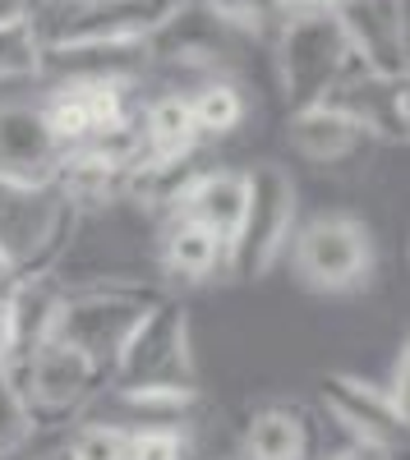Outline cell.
Instances as JSON below:
<instances>
[{"label": "cell", "instance_id": "cell-1", "mask_svg": "<svg viewBox=\"0 0 410 460\" xmlns=\"http://www.w3.org/2000/svg\"><path fill=\"white\" fill-rule=\"evenodd\" d=\"M166 295L143 286L134 277L120 281H88V286H69L65 281V304H60V323H56V341L74 345L79 355H88L102 377H111L116 359L125 355V345L134 341V332L143 327V318L157 309Z\"/></svg>", "mask_w": 410, "mask_h": 460}, {"label": "cell", "instance_id": "cell-2", "mask_svg": "<svg viewBox=\"0 0 410 460\" xmlns=\"http://www.w3.org/2000/svg\"><path fill=\"white\" fill-rule=\"evenodd\" d=\"M79 226L84 217L56 194V184L47 189L0 184V249L14 262L19 281L56 277Z\"/></svg>", "mask_w": 410, "mask_h": 460}, {"label": "cell", "instance_id": "cell-3", "mask_svg": "<svg viewBox=\"0 0 410 460\" xmlns=\"http://www.w3.org/2000/svg\"><path fill=\"white\" fill-rule=\"evenodd\" d=\"M286 253H290L295 277L318 295H351L374 272V235L351 212L314 217L305 230L290 235Z\"/></svg>", "mask_w": 410, "mask_h": 460}, {"label": "cell", "instance_id": "cell-4", "mask_svg": "<svg viewBox=\"0 0 410 460\" xmlns=\"http://www.w3.org/2000/svg\"><path fill=\"white\" fill-rule=\"evenodd\" d=\"M5 373L14 377L19 396L28 401L37 429L65 424V419H84L88 401L106 387L102 368H97L88 355L74 350V345H65V341L37 345L32 355L5 364ZM65 429H69V424H65Z\"/></svg>", "mask_w": 410, "mask_h": 460}, {"label": "cell", "instance_id": "cell-5", "mask_svg": "<svg viewBox=\"0 0 410 460\" xmlns=\"http://www.w3.org/2000/svg\"><path fill=\"white\" fill-rule=\"evenodd\" d=\"M277 65H281V88L290 106H314L337 84H346L360 69V60L346 47V32L337 14H300L286 19L277 32Z\"/></svg>", "mask_w": 410, "mask_h": 460}, {"label": "cell", "instance_id": "cell-6", "mask_svg": "<svg viewBox=\"0 0 410 460\" xmlns=\"http://www.w3.org/2000/svg\"><path fill=\"white\" fill-rule=\"evenodd\" d=\"M175 0H60L42 19V42L51 51H97V47H138Z\"/></svg>", "mask_w": 410, "mask_h": 460}, {"label": "cell", "instance_id": "cell-7", "mask_svg": "<svg viewBox=\"0 0 410 460\" xmlns=\"http://www.w3.org/2000/svg\"><path fill=\"white\" fill-rule=\"evenodd\" d=\"M295 235V184L277 162L249 166V203L231 244L227 277H268Z\"/></svg>", "mask_w": 410, "mask_h": 460}, {"label": "cell", "instance_id": "cell-8", "mask_svg": "<svg viewBox=\"0 0 410 460\" xmlns=\"http://www.w3.org/2000/svg\"><path fill=\"white\" fill-rule=\"evenodd\" d=\"M106 387H199L194 350H190V318L180 304L162 299L143 318L125 355L111 368Z\"/></svg>", "mask_w": 410, "mask_h": 460}, {"label": "cell", "instance_id": "cell-9", "mask_svg": "<svg viewBox=\"0 0 410 460\" xmlns=\"http://www.w3.org/2000/svg\"><path fill=\"white\" fill-rule=\"evenodd\" d=\"M323 414L351 442L392 451V456L406 451V414L388 401L379 382H364L355 373H327L323 377Z\"/></svg>", "mask_w": 410, "mask_h": 460}, {"label": "cell", "instance_id": "cell-10", "mask_svg": "<svg viewBox=\"0 0 410 460\" xmlns=\"http://www.w3.org/2000/svg\"><path fill=\"white\" fill-rule=\"evenodd\" d=\"M60 157H65V147L51 138L42 106H28V102L0 106V184L47 189L56 184Z\"/></svg>", "mask_w": 410, "mask_h": 460}, {"label": "cell", "instance_id": "cell-11", "mask_svg": "<svg viewBox=\"0 0 410 460\" xmlns=\"http://www.w3.org/2000/svg\"><path fill=\"white\" fill-rule=\"evenodd\" d=\"M346 47L374 79H406V10L401 0H346L337 10Z\"/></svg>", "mask_w": 410, "mask_h": 460}, {"label": "cell", "instance_id": "cell-12", "mask_svg": "<svg viewBox=\"0 0 410 460\" xmlns=\"http://www.w3.org/2000/svg\"><path fill=\"white\" fill-rule=\"evenodd\" d=\"M323 433L305 405H258L245 419L240 460H314Z\"/></svg>", "mask_w": 410, "mask_h": 460}, {"label": "cell", "instance_id": "cell-13", "mask_svg": "<svg viewBox=\"0 0 410 460\" xmlns=\"http://www.w3.org/2000/svg\"><path fill=\"white\" fill-rule=\"evenodd\" d=\"M245 203H249V171H231V166H203L184 194L175 217H194L199 226H208L212 235L227 244V262H231V244L240 235L245 221Z\"/></svg>", "mask_w": 410, "mask_h": 460}, {"label": "cell", "instance_id": "cell-14", "mask_svg": "<svg viewBox=\"0 0 410 460\" xmlns=\"http://www.w3.org/2000/svg\"><path fill=\"white\" fill-rule=\"evenodd\" d=\"M56 194L79 212V217H97L125 203V171L102 157L93 143L65 147V157L56 166Z\"/></svg>", "mask_w": 410, "mask_h": 460}, {"label": "cell", "instance_id": "cell-15", "mask_svg": "<svg viewBox=\"0 0 410 460\" xmlns=\"http://www.w3.org/2000/svg\"><path fill=\"white\" fill-rule=\"evenodd\" d=\"M286 143L300 152L305 162L327 171V166H342V162L360 157L374 138H364L346 115L332 111V106H295L290 125H286Z\"/></svg>", "mask_w": 410, "mask_h": 460}, {"label": "cell", "instance_id": "cell-16", "mask_svg": "<svg viewBox=\"0 0 410 460\" xmlns=\"http://www.w3.org/2000/svg\"><path fill=\"white\" fill-rule=\"evenodd\" d=\"M157 262L166 277H180V281L227 277V244L194 217H166L162 240H157Z\"/></svg>", "mask_w": 410, "mask_h": 460}, {"label": "cell", "instance_id": "cell-17", "mask_svg": "<svg viewBox=\"0 0 410 460\" xmlns=\"http://www.w3.org/2000/svg\"><path fill=\"white\" fill-rule=\"evenodd\" d=\"M138 134H143V157L175 162V157H194L199 134H194V115L184 93H162L138 111Z\"/></svg>", "mask_w": 410, "mask_h": 460}, {"label": "cell", "instance_id": "cell-18", "mask_svg": "<svg viewBox=\"0 0 410 460\" xmlns=\"http://www.w3.org/2000/svg\"><path fill=\"white\" fill-rule=\"evenodd\" d=\"M190 97V115H194V134L203 138H227L245 125V93L231 79H203Z\"/></svg>", "mask_w": 410, "mask_h": 460}, {"label": "cell", "instance_id": "cell-19", "mask_svg": "<svg viewBox=\"0 0 410 460\" xmlns=\"http://www.w3.org/2000/svg\"><path fill=\"white\" fill-rule=\"evenodd\" d=\"M47 69L42 23H10L0 28V84H19Z\"/></svg>", "mask_w": 410, "mask_h": 460}, {"label": "cell", "instance_id": "cell-20", "mask_svg": "<svg viewBox=\"0 0 410 460\" xmlns=\"http://www.w3.org/2000/svg\"><path fill=\"white\" fill-rule=\"evenodd\" d=\"M42 120H47V129H51V138H56L60 147H79V143L93 138L88 106H84L79 84H74V79L60 84V88H51V97L42 102Z\"/></svg>", "mask_w": 410, "mask_h": 460}, {"label": "cell", "instance_id": "cell-21", "mask_svg": "<svg viewBox=\"0 0 410 460\" xmlns=\"http://www.w3.org/2000/svg\"><path fill=\"white\" fill-rule=\"evenodd\" d=\"M32 438H37V419H32L28 401L19 396L14 377L0 368V460L32 451Z\"/></svg>", "mask_w": 410, "mask_h": 460}, {"label": "cell", "instance_id": "cell-22", "mask_svg": "<svg viewBox=\"0 0 410 460\" xmlns=\"http://www.w3.org/2000/svg\"><path fill=\"white\" fill-rule=\"evenodd\" d=\"M60 460H125V429L102 424V419H79L65 433Z\"/></svg>", "mask_w": 410, "mask_h": 460}, {"label": "cell", "instance_id": "cell-23", "mask_svg": "<svg viewBox=\"0 0 410 460\" xmlns=\"http://www.w3.org/2000/svg\"><path fill=\"white\" fill-rule=\"evenodd\" d=\"M125 460H190L184 429H134L125 433Z\"/></svg>", "mask_w": 410, "mask_h": 460}, {"label": "cell", "instance_id": "cell-24", "mask_svg": "<svg viewBox=\"0 0 410 460\" xmlns=\"http://www.w3.org/2000/svg\"><path fill=\"white\" fill-rule=\"evenodd\" d=\"M332 433H337V429H332ZM314 460H397V456H392V451H374V447L351 442V438H342V433H337V442H332V447L323 442Z\"/></svg>", "mask_w": 410, "mask_h": 460}, {"label": "cell", "instance_id": "cell-25", "mask_svg": "<svg viewBox=\"0 0 410 460\" xmlns=\"http://www.w3.org/2000/svg\"><path fill=\"white\" fill-rule=\"evenodd\" d=\"M56 0H0V28L10 23H42Z\"/></svg>", "mask_w": 410, "mask_h": 460}, {"label": "cell", "instance_id": "cell-26", "mask_svg": "<svg viewBox=\"0 0 410 460\" xmlns=\"http://www.w3.org/2000/svg\"><path fill=\"white\" fill-rule=\"evenodd\" d=\"M14 350V323H10V299H0V368Z\"/></svg>", "mask_w": 410, "mask_h": 460}, {"label": "cell", "instance_id": "cell-27", "mask_svg": "<svg viewBox=\"0 0 410 460\" xmlns=\"http://www.w3.org/2000/svg\"><path fill=\"white\" fill-rule=\"evenodd\" d=\"M19 290V272H14V262L5 258V249H0V299H10Z\"/></svg>", "mask_w": 410, "mask_h": 460}, {"label": "cell", "instance_id": "cell-28", "mask_svg": "<svg viewBox=\"0 0 410 460\" xmlns=\"http://www.w3.org/2000/svg\"><path fill=\"white\" fill-rule=\"evenodd\" d=\"M37 460H60V456H37Z\"/></svg>", "mask_w": 410, "mask_h": 460}, {"label": "cell", "instance_id": "cell-29", "mask_svg": "<svg viewBox=\"0 0 410 460\" xmlns=\"http://www.w3.org/2000/svg\"><path fill=\"white\" fill-rule=\"evenodd\" d=\"M231 460H240V456H231Z\"/></svg>", "mask_w": 410, "mask_h": 460}]
</instances>
